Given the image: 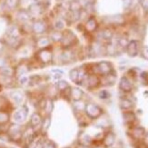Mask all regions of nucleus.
I'll list each match as a JSON object with an SVG mask.
<instances>
[{
	"instance_id": "obj_1",
	"label": "nucleus",
	"mask_w": 148,
	"mask_h": 148,
	"mask_svg": "<svg viewBox=\"0 0 148 148\" xmlns=\"http://www.w3.org/2000/svg\"><path fill=\"white\" fill-rule=\"evenodd\" d=\"M89 74L86 71V68L85 66H82L79 67H74L69 71L68 73V76L69 79L71 80V82H73L75 85H79L82 86L84 81L86 78V76Z\"/></svg>"
},
{
	"instance_id": "obj_2",
	"label": "nucleus",
	"mask_w": 148,
	"mask_h": 148,
	"mask_svg": "<svg viewBox=\"0 0 148 148\" xmlns=\"http://www.w3.org/2000/svg\"><path fill=\"white\" fill-rule=\"evenodd\" d=\"M60 44L63 49H71L77 44V37L72 30L66 29L63 31V38Z\"/></svg>"
},
{
	"instance_id": "obj_3",
	"label": "nucleus",
	"mask_w": 148,
	"mask_h": 148,
	"mask_svg": "<svg viewBox=\"0 0 148 148\" xmlns=\"http://www.w3.org/2000/svg\"><path fill=\"white\" fill-rule=\"evenodd\" d=\"M114 72L113 65L108 61H101L96 64L93 67V74L97 75L105 76Z\"/></svg>"
},
{
	"instance_id": "obj_4",
	"label": "nucleus",
	"mask_w": 148,
	"mask_h": 148,
	"mask_svg": "<svg viewBox=\"0 0 148 148\" xmlns=\"http://www.w3.org/2000/svg\"><path fill=\"white\" fill-rule=\"evenodd\" d=\"M36 60L43 66L52 64L54 60V54L51 48L47 47V48L39 49V51L36 54Z\"/></svg>"
},
{
	"instance_id": "obj_5",
	"label": "nucleus",
	"mask_w": 148,
	"mask_h": 148,
	"mask_svg": "<svg viewBox=\"0 0 148 148\" xmlns=\"http://www.w3.org/2000/svg\"><path fill=\"white\" fill-rule=\"evenodd\" d=\"M84 111H85L87 116L91 119H97L103 114L102 108L99 106L95 104V103H87V104H86Z\"/></svg>"
},
{
	"instance_id": "obj_6",
	"label": "nucleus",
	"mask_w": 148,
	"mask_h": 148,
	"mask_svg": "<svg viewBox=\"0 0 148 148\" xmlns=\"http://www.w3.org/2000/svg\"><path fill=\"white\" fill-rule=\"evenodd\" d=\"M31 30L36 35H43L47 30V24L44 19H36L31 25Z\"/></svg>"
},
{
	"instance_id": "obj_7",
	"label": "nucleus",
	"mask_w": 148,
	"mask_h": 148,
	"mask_svg": "<svg viewBox=\"0 0 148 148\" xmlns=\"http://www.w3.org/2000/svg\"><path fill=\"white\" fill-rule=\"evenodd\" d=\"M27 11L31 18H37L43 15V13L45 11V5L42 3L35 2L29 5Z\"/></svg>"
},
{
	"instance_id": "obj_8",
	"label": "nucleus",
	"mask_w": 148,
	"mask_h": 148,
	"mask_svg": "<svg viewBox=\"0 0 148 148\" xmlns=\"http://www.w3.org/2000/svg\"><path fill=\"white\" fill-rule=\"evenodd\" d=\"M88 89H95L100 86V77L95 74H90L86 76L83 85Z\"/></svg>"
},
{
	"instance_id": "obj_9",
	"label": "nucleus",
	"mask_w": 148,
	"mask_h": 148,
	"mask_svg": "<svg viewBox=\"0 0 148 148\" xmlns=\"http://www.w3.org/2000/svg\"><path fill=\"white\" fill-rule=\"evenodd\" d=\"M75 56L72 49H64L63 52L59 56V60L62 65H67L75 61Z\"/></svg>"
},
{
	"instance_id": "obj_10",
	"label": "nucleus",
	"mask_w": 148,
	"mask_h": 148,
	"mask_svg": "<svg viewBox=\"0 0 148 148\" xmlns=\"http://www.w3.org/2000/svg\"><path fill=\"white\" fill-rule=\"evenodd\" d=\"M134 88V84L132 80L127 76L121 77L119 81V89L124 93H130Z\"/></svg>"
},
{
	"instance_id": "obj_11",
	"label": "nucleus",
	"mask_w": 148,
	"mask_h": 148,
	"mask_svg": "<svg viewBox=\"0 0 148 148\" xmlns=\"http://www.w3.org/2000/svg\"><path fill=\"white\" fill-rule=\"evenodd\" d=\"M84 91L78 86H71L69 90V99L74 102H79L84 97Z\"/></svg>"
},
{
	"instance_id": "obj_12",
	"label": "nucleus",
	"mask_w": 148,
	"mask_h": 148,
	"mask_svg": "<svg viewBox=\"0 0 148 148\" xmlns=\"http://www.w3.org/2000/svg\"><path fill=\"white\" fill-rule=\"evenodd\" d=\"M146 134V131L142 126H134L131 130V136L136 141L143 140Z\"/></svg>"
},
{
	"instance_id": "obj_13",
	"label": "nucleus",
	"mask_w": 148,
	"mask_h": 148,
	"mask_svg": "<svg viewBox=\"0 0 148 148\" xmlns=\"http://www.w3.org/2000/svg\"><path fill=\"white\" fill-rule=\"evenodd\" d=\"M116 78H117V75H115L114 72H112L111 74L101 77L100 78V85L105 86H111L114 85L115 81H116Z\"/></svg>"
},
{
	"instance_id": "obj_14",
	"label": "nucleus",
	"mask_w": 148,
	"mask_h": 148,
	"mask_svg": "<svg viewBox=\"0 0 148 148\" xmlns=\"http://www.w3.org/2000/svg\"><path fill=\"white\" fill-rule=\"evenodd\" d=\"M125 48H126L127 54L130 56H132V57L136 56L138 55V52H139V44L136 40H132L128 43L127 47Z\"/></svg>"
},
{
	"instance_id": "obj_15",
	"label": "nucleus",
	"mask_w": 148,
	"mask_h": 148,
	"mask_svg": "<svg viewBox=\"0 0 148 148\" xmlns=\"http://www.w3.org/2000/svg\"><path fill=\"white\" fill-rule=\"evenodd\" d=\"M27 107L23 106L21 109L17 110L15 114H14V119L17 123H21V122L25 121V119L27 116Z\"/></svg>"
},
{
	"instance_id": "obj_16",
	"label": "nucleus",
	"mask_w": 148,
	"mask_h": 148,
	"mask_svg": "<svg viewBox=\"0 0 148 148\" xmlns=\"http://www.w3.org/2000/svg\"><path fill=\"white\" fill-rule=\"evenodd\" d=\"M123 119L125 125H133L136 120V116L134 113L131 110V111H125L123 113Z\"/></svg>"
},
{
	"instance_id": "obj_17",
	"label": "nucleus",
	"mask_w": 148,
	"mask_h": 148,
	"mask_svg": "<svg viewBox=\"0 0 148 148\" xmlns=\"http://www.w3.org/2000/svg\"><path fill=\"white\" fill-rule=\"evenodd\" d=\"M29 70L30 68L28 65H27V64H25V63H21V64H19L16 66V68L15 69V75L21 77L25 75H27L29 72Z\"/></svg>"
},
{
	"instance_id": "obj_18",
	"label": "nucleus",
	"mask_w": 148,
	"mask_h": 148,
	"mask_svg": "<svg viewBox=\"0 0 148 148\" xmlns=\"http://www.w3.org/2000/svg\"><path fill=\"white\" fill-rule=\"evenodd\" d=\"M114 142H115V134L113 132H108L105 136L104 139H103V144L107 148L113 146Z\"/></svg>"
},
{
	"instance_id": "obj_19",
	"label": "nucleus",
	"mask_w": 148,
	"mask_h": 148,
	"mask_svg": "<svg viewBox=\"0 0 148 148\" xmlns=\"http://www.w3.org/2000/svg\"><path fill=\"white\" fill-rule=\"evenodd\" d=\"M119 106L122 110L125 111H131L134 108V103L128 98H122L119 102Z\"/></svg>"
},
{
	"instance_id": "obj_20",
	"label": "nucleus",
	"mask_w": 148,
	"mask_h": 148,
	"mask_svg": "<svg viewBox=\"0 0 148 148\" xmlns=\"http://www.w3.org/2000/svg\"><path fill=\"white\" fill-rule=\"evenodd\" d=\"M23 134L21 133L20 129L18 128V126L16 125H13L10 129V133H9V137L14 140V141H18L22 138Z\"/></svg>"
},
{
	"instance_id": "obj_21",
	"label": "nucleus",
	"mask_w": 148,
	"mask_h": 148,
	"mask_svg": "<svg viewBox=\"0 0 148 148\" xmlns=\"http://www.w3.org/2000/svg\"><path fill=\"white\" fill-rule=\"evenodd\" d=\"M42 108H43V110L46 112L47 115H50L54 110V100L50 97L46 99L44 101V105Z\"/></svg>"
},
{
	"instance_id": "obj_22",
	"label": "nucleus",
	"mask_w": 148,
	"mask_h": 148,
	"mask_svg": "<svg viewBox=\"0 0 148 148\" xmlns=\"http://www.w3.org/2000/svg\"><path fill=\"white\" fill-rule=\"evenodd\" d=\"M84 27L87 32H94L97 28V22L94 17H89L86 20L85 25H84Z\"/></svg>"
},
{
	"instance_id": "obj_23",
	"label": "nucleus",
	"mask_w": 148,
	"mask_h": 148,
	"mask_svg": "<svg viewBox=\"0 0 148 148\" xmlns=\"http://www.w3.org/2000/svg\"><path fill=\"white\" fill-rule=\"evenodd\" d=\"M51 42H55V43H60L62 38H63V31H59V30H53L50 33L49 36Z\"/></svg>"
},
{
	"instance_id": "obj_24",
	"label": "nucleus",
	"mask_w": 148,
	"mask_h": 148,
	"mask_svg": "<svg viewBox=\"0 0 148 148\" xmlns=\"http://www.w3.org/2000/svg\"><path fill=\"white\" fill-rule=\"evenodd\" d=\"M42 115L39 113H34L31 115L30 118V125L32 127H36L38 125H41L42 123Z\"/></svg>"
},
{
	"instance_id": "obj_25",
	"label": "nucleus",
	"mask_w": 148,
	"mask_h": 148,
	"mask_svg": "<svg viewBox=\"0 0 148 148\" xmlns=\"http://www.w3.org/2000/svg\"><path fill=\"white\" fill-rule=\"evenodd\" d=\"M15 75V69H13L9 66H3L0 68V76L8 77V78H12Z\"/></svg>"
},
{
	"instance_id": "obj_26",
	"label": "nucleus",
	"mask_w": 148,
	"mask_h": 148,
	"mask_svg": "<svg viewBox=\"0 0 148 148\" xmlns=\"http://www.w3.org/2000/svg\"><path fill=\"white\" fill-rule=\"evenodd\" d=\"M55 86L57 89V91L62 93L64 91H66V89H68L70 87V85H69V83L67 81L63 80V79H59V80H57L56 82Z\"/></svg>"
},
{
	"instance_id": "obj_27",
	"label": "nucleus",
	"mask_w": 148,
	"mask_h": 148,
	"mask_svg": "<svg viewBox=\"0 0 148 148\" xmlns=\"http://www.w3.org/2000/svg\"><path fill=\"white\" fill-rule=\"evenodd\" d=\"M51 45V40L49 37H40L36 40V47L39 49L49 47Z\"/></svg>"
},
{
	"instance_id": "obj_28",
	"label": "nucleus",
	"mask_w": 148,
	"mask_h": 148,
	"mask_svg": "<svg viewBox=\"0 0 148 148\" xmlns=\"http://www.w3.org/2000/svg\"><path fill=\"white\" fill-rule=\"evenodd\" d=\"M16 17L19 21H21V22H27L29 21L30 19H31V16L29 15V13L27 10H25V9H21V10H19L17 12V15H16Z\"/></svg>"
},
{
	"instance_id": "obj_29",
	"label": "nucleus",
	"mask_w": 148,
	"mask_h": 148,
	"mask_svg": "<svg viewBox=\"0 0 148 148\" xmlns=\"http://www.w3.org/2000/svg\"><path fill=\"white\" fill-rule=\"evenodd\" d=\"M79 143H80V145L82 146L89 147L90 145L92 144V138L90 137V136H88L87 134L84 133L79 136Z\"/></svg>"
},
{
	"instance_id": "obj_30",
	"label": "nucleus",
	"mask_w": 148,
	"mask_h": 148,
	"mask_svg": "<svg viewBox=\"0 0 148 148\" xmlns=\"http://www.w3.org/2000/svg\"><path fill=\"white\" fill-rule=\"evenodd\" d=\"M5 36L10 37H19L20 36V30L16 27V25H12L8 30H6Z\"/></svg>"
},
{
	"instance_id": "obj_31",
	"label": "nucleus",
	"mask_w": 148,
	"mask_h": 148,
	"mask_svg": "<svg viewBox=\"0 0 148 148\" xmlns=\"http://www.w3.org/2000/svg\"><path fill=\"white\" fill-rule=\"evenodd\" d=\"M66 21L65 20V19H62V18H59V19H57V20H56L55 22V25H54V27H55V29L56 30H59V31H64V30H66Z\"/></svg>"
},
{
	"instance_id": "obj_32",
	"label": "nucleus",
	"mask_w": 148,
	"mask_h": 148,
	"mask_svg": "<svg viewBox=\"0 0 148 148\" xmlns=\"http://www.w3.org/2000/svg\"><path fill=\"white\" fill-rule=\"evenodd\" d=\"M82 9V6L78 0H72L68 3V10L70 11H79Z\"/></svg>"
},
{
	"instance_id": "obj_33",
	"label": "nucleus",
	"mask_w": 148,
	"mask_h": 148,
	"mask_svg": "<svg viewBox=\"0 0 148 148\" xmlns=\"http://www.w3.org/2000/svg\"><path fill=\"white\" fill-rule=\"evenodd\" d=\"M51 75H52L54 79L59 80V79H61V77L64 75V71H62V70H60L58 68L52 69V70H51Z\"/></svg>"
},
{
	"instance_id": "obj_34",
	"label": "nucleus",
	"mask_w": 148,
	"mask_h": 148,
	"mask_svg": "<svg viewBox=\"0 0 148 148\" xmlns=\"http://www.w3.org/2000/svg\"><path fill=\"white\" fill-rule=\"evenodd\" d=\"M51 125V119L49 117V115H47V116L43 119L42 120V123H41V129L44 131V132H46L48 130V128Z\"/></svg>"
},
{
	"instance_id": "obj_35",
	"label": "nucleus",
	"mask_w": 148,
	"mask_h": 148,
	"mask_svg": "<svg viewBox=\"0 0 148 148\" xmlns=\"http://www.w3.org/2000/svg\"><path fill=\"white\" fill-rule=\"evenodd\" d=\"M20 0H5V4L6 5V8L9 9H15L19 4Z\"/></svg>"
},
{
	"instance_id": "obj_36",
	"label": "nucleus",
	"mask_w": 148,
	"mask_h": 148,
	"mask_svg": "<svg viewBox=\"0 0 148 148\" xmlns=\"http://www.w3.org/2000/svg\"><path fill=\"white\" fill-rule=\"evenodd\" d=\"M41 148H57V146L52 140H45L41 144Z\"/></svg>"
},
{
	"instance_id": "obj_37",
	"label": "nucleus",
	"mask_w": 148,
	"mask_h": 148,
	"mask_svg": "<svg viewBox=\"0 0 148 148\" xmlns=\"http://www.w3.org/2000/svg\"><path fill=\"white\" fill-rule=\"evenodd\" d=\"M11 96H12V98L14 99L16 103H20L23 100V95L20 92H18V91L13 92L11 94Z\"/></svg>"
},
{
	"instance_id": "obj_38",
	"label": "nucleus",
	"mask_w": 148,
	"mask_h": 148,
	"mask_svg": "<svg viewBox=\"0 0 148 148\" xmlns=\"http://www.w3.org/2000/svg\"><path fill=\"white\" fill-rule=\"evenodd\" d=\"M19 84H20V85L23 86L30 85V77L25 76V75L21 76L20 79H19Z\"/></svg>"
},
{
	"instance_id": "obj_39",
	"label": "nucleus",
	"mask_w": 148,
	"mask_h": 148,
	"mask_svg": "<svg viewBox=\"0 0 148 148\" xmlns=\"http://www.w3.org/2000/svg\"><path fill=\"white\" fill-rule=\"evenodd\" d=\"M9 119V115L8 113L0 111V124H5L8 121Z\"/></svg>"
},
{
	"instance_id": "obj_40",
	"label": "nucleus",
	"mask_w": 148,
	"mask_h": 148,
	"mask_svg": "<svg viewBox=\"0 0 148 148\" xmlns=\"http://www.w3.org/2000/svg\"><path fill=\"white\" fill-rule=\"evenodd\" d=\"M102 36L103 37L105 38V39H107V40H110L111 38L113 37V32L109 29H106L102 32Z\"/></svg>"
},
{
	"instance_id": "obj_41",
	"label": "nucleus",
	"mask_w": 148,
	"mask_h": 148,
	"mask_svg": "<svg viewBox=\"0 0 148 148\" xmlns=\"http://www.w3.org/2000/svg\"><path fill=\"white\" fill-rule=\"evenodd\" d=\"M98 97L100 99H107L110 97V94H109L108 91H106V90H101V91L98 93Z\"/></svg>"
},
{
	"instance_id": "obj_42",
	"label": "nucleus",
	"mask_w": 148,
	"mask_h": 148,
	"mask_svg": "<svg viewBox=\"0 0 148 148\" xmlns=\"http://www.w3.org/2000/svg\"><path fill=\"white\" fill-rule=\"evenodd\" d=\"M128 40L126 38H120L119 39V46L122 47H126L127 45H128Z\"/></svg>"
},
{
	"instance_id": "obj_43",
	"label": "nucleus",
	"mask_w": 148,
	"mask_h": 148,
	"mask_svg": "<svg viewBox=\"0 0 148 148\" xmlns=\"http://www.w3.org/2000/svg\"><path fill=\"white\" fill-rule=\"evenodd\" d=\"M142 56H143V57L145 59L148 60V47H144V49L142 51Z\"/></svg>"
},
{
	"instance_id": "obj_44",
	"label": "nucleus",
	"mask_w": 148,
	"mask_h": 148,
	"mask_svg": "<svg viewBox=\"0 0 148 148\" xmlns=\"http://www.w3.org/2000/svg\"><path fill=\"white\" fill-rule=\"evenodd\" d=\"M141 78H142V81L145 84H148V73H142V75H141Z\"/></svg>"
},
{
	"instance_id": "obj_45",
	"label": "nucleus",
	"mask_w": 148,
	"mask_h": 148,
	"mask_svg": "<svg viewBox=\"0 0 148 148\" xmlns=\"http://www.w3.org/2000/svg\"><path fill=\"white\" fill-rule=\"evenodd\" d=\"M141 5L145 10L148 11V0H141Z\"/></svg>"
},
{
	"instance_id": "obj_46",
	"label": "nucleus",
	"mask_w": 148,
	"mask_h": 148,
	"mask_svg": "<svg viewBox=\"0 0 148 148\" xmlns=\"http://www.w3.org/2000/svg\"><path fill=\"white\" fill-rule=\"evenodd\" d=\"M5 63H6V60H5V57L0 56V68L3 67V66H5Z\"/></svg>"
},
{
	"instance_id": "obj_47",
	"label": "nucleus",
	"mask_w": 148,
	"mask_h": 148,
	"mask_svg": "<svg viewBox=\"0 0 148 148\" xmlns=\"http://www.w3.org/2000/svg\"><path fill=\"white\" fill-rule=\"evenodd\" d=\"M131 5H132V0H124V6L125 8H129Z\"/></svg>"
},
{
	"instance_id": "obj_48",
	"label": "nucleus",
	"mask_w": 148,
	"mask_h": 148,
	"mask_svg": "<svg viewBox=\"0 0 148 148\" xmlns=\"http://www.w3.org/2000/svg\"><path fill=\"white\" fill-rule=\"evenodd\" d=\"M5 41L2 40V39H0V52H2V51L5 49Z\"/></svg>"
},
{
	"instance_id": "obj_49",
	"label": "nucleus",
	"mask_w": 148,
	"mask_h": 148,
	"mask_svg": "<svg viewBox=\"0 0 148 148\" xmlns=\"http://www.w3.org/2000/svg\"><path fill=\"white\" fill-rule=\"evenodd\" d=\"M144 143H145V145H148V131L146 132V134H145V137H144Z\"/></svg>"
},
{
	"instance_id": "obj_50",
	"label": "nucleus",
	"mask_w": 148,
	"mask_h": 148,
	"mask_svg": "<svg viewBox=\"0 0 148 148\" xmlns=\"http://www.w3.org/2000/svg\"><path fill=\"white\" fill-rule=\"evenodd\" d=\"M77 148H89V147H86V146H82V145H80V146H78Z\"/></svg>"
},
{
	"instance_id": "obj_51",
	"label": "nucleus",
	"mask_w": 148,
	"mask_h": 148,
	"mask_svg": "<svg viewBox=\"0 0 148 148\" xmlns=\"http://www.w3.org/2000/svg\"><path fill=\"white\" fill-rule=\"evenodd\" d=\"M64 148H70V147H64Z\"/></svg>"
}]
</instances>
